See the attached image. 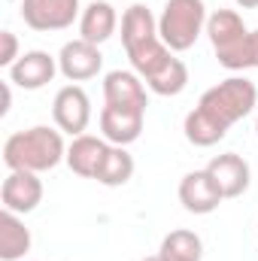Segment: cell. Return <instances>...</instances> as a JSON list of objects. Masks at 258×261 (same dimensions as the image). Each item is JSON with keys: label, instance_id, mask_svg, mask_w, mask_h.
Instances as JSON below:
<instances>
[{"label": "cell", "instance_id": "cb8c5ba5", "mask_svg": "<svg viewBox=\"0 0 258 261\" xmlns=\"http://www.w3.org/2000/svg\"><path fill=\"white\" fill-rule=\"evenodd\" d=\"M240 9H258V0H234Z\"/></svg>", "mask_w": 258, "mask_h": 261}, {"label": "cell", "instance_id": "ba28073f", "mask_svg": "<svg viewBox=\"0 0 258 261\" xmlns=\"http://www.w3.org/2000/svg\"><path fill=\"white\" fill-rule=\"evenodd\" d=\"M104 67V55H100V46L88 43V40H70L61 46L58 52V70L67 82H85V79H94Z\"/></svg>", "mask_w": 258, "mask_h": 261}, {"label": "cell", "instance_id": "8992f818", "mask_svg": "<svg viewBox=\"0 0 258 261\" xmlns=\"http://www.w3.org/2000/svg\"><path fill=\"white\" fill-rule=\"evenodd\" d=\"M52 119L58 130H64L70 137L85 134L88 122H91V100L82 91V85H64L58 88L55 100H52Z\"/></svg>", "mask_w": 258, "mask_h": 261}, {"label": "cell", "instance_id": "9c48e42d", "mask_svg": "<svg viewBox=\"0 0 258 261\" xmlns=\"http://www.w3.org/2000/svg\"><path fill=\"white\" fill-rule=\"evenodd\" d=\"M143 122H146V110L107 103L100 110V137L113 146H131L140 140Z\"/></svg>", "mask_w": 258, "mask_h": 261}, {"label": "cell", "instance_id": "6da1fadb", "mask_svg": "<svg viewBox=\"0 0 258 261\" xmlns=\"http://www.w3.org/2000/svg\"><path fill=\"white\" fill-rule=\"evenodd\" d=\"M255 107H258L255 82H249L246 76H228L225 82L207 88L200 94L197 107L186 116V122H183L186 140L197 149H210L219 140H225L231 125L252 116Z\"/></svg>", "mask_w": 258, "mask_h": 261}, {"label": "cell", "instance_id": "2e32d148", "mask_svg": "<svg viewBox=\"0 0 258 261\" xmlns=\"http://www.w3.org/2000/svg\"><path fill=\"white\" fill-rule=\"evenodd\" d=\"M203 34L210 37L213 49L222 52V49L234 46L237 40H243V37L249 34V28L243 24L240 12H234V9H216V12L207 18V31H203Z\"/></svg>", "mask_w": 258, "mask_h": 261}, {"label": "cell", "instance_id": "603a6c76", "mask_svg": "<svg viewBox=\"0 0 258 261\" xmlns=\"http://www.w3.org/2000/svg\"><path fill=\"white\" fill-rule=\"evenodd\" d=\"M9 103H12V91H9V82H3V107H0V116L9 113Z\"/></svg>", "mask_w": 258, "mask_h": 261}, {"label": "cell", "instance_id": "7c38bea8", "mask_svg": "<svg viewBox=\"0 0 258 261\" xmlns=\"http://www.w3.org/2000/svg\"><path fill=\"white\" fill-rule=\"evenodd\" d=\"M222 200L225 197L219 192V186L213 182V176L207 173V167L203 170H192V173L183 176V182H179V203L189 213H194V216H210V213L219 210Z\"/></svg>", "mask_w": 258, "mask_h": 261}, {"label": "cell", "instance_id": "5bb4252c", "mask_svg": "<svg viewBox=\"0 0 258 261\" xmlns=\"http://www.w3.org/2000/svg\"><path fill=\"white\" fill-rule=\"evenodd\" d=\"M104 100L116 107H137V110L149 107L146 85L134 70H113L104 76Z\"/></svg>", "mask_w": 258, "mask_h": 261}, {"label": "cell", "instance_id": "52a82bcc", "mask_svg": "<svg viewBox=\"0 0 258 261\" xmlns=\"http://www.w3.org/2000/svg\"><path fill=\"white\" fill-rule=\"evenodd\" d=\"M0 203L9 213L28 216L43 203V179L31 170H9V176L0 186Z\"/></svg>", "mask_w": 258, "mask_h": 261}, {"label": "cell", "instance_id": "9a60e30c", "mask_svg": "<svg viewBox=\"0 0 258 261\" xmlns=\"http://www.w3.org/2000/svg\"><path fill=\"white\" fill-rule=\"evenodd\" d=\"M119 28V15H116V6L107 3V0H91L82 15H79V40H88L94 46L107 43Z\"/></svg>", "mask_w": 258, "mask_h": 261}, {"label": "cell", "instance_id": "484cf974", "mask_svg": "<svg viewBox=\"0 0 258 261\" xmlns=\"http://www.w3.org/2000/svg\"><path fill=\"white\" fill-rule=\"evenodd\" d=\"M255 134H258V116H255Z\"/></svg>", "mask_w": 258, "mask_h": 261}, {"label": "cell", "instance_id": "ac0fdd59", "mask_svg": "<svg viewBox=\"0 0 258 261\" xmlns=\"http://www.w3.org/2000/svg\"><path fill=\"white\" fill-rule=\"evenodd\" d=\"M158 255L164 261H200L203 258V240L189 228H176L161 240Z\"/></svg>", "mask_w": 258, "mask_h": 261}, {"label": "cell", "instance_id": "7a4b0ae2", "mask_svg": "<svg viewBox=\"0 0 258 261\" xmlns=\"http://www.w3.org/2000/svg\"><path fill=\"white\" fill-rule=\"evenodd\" d=\"M122 46L131 61V70L143 82L173 58V52L158 37V18L143 3H131L122 15Z\"/></svg>", "mask_w": 258, "mask_h": 261}, {"label": "cell", "instance_id": "3957f363", "mask_svg": "<svg viewBox=\"0 0 258 261\" xmlns=\"http://www.w3.org/2000/svg\"><path fill=\"white\" fill-rule=\"evenodd\" d=\"M67 158V146L61 130L49 125H34L28 130H15L3 143V164L9 170H31L46 173L55 170Z\"/></svg>", "mask_w": 258, "mask_h": 261}, {"label": "cell", "instance_id": "5b68a950", "mask_svg": "<svg viewBox=\"0 0 258 261\" xmlns=\"http://www.w3.org/2000/svg\"><path fill=\"white\" fill-rule=\"evenodd\" d=\"M79 15V0H21V21L37 34L67 31Z\"/></svg>", "mask_w": 258, "mask_h": 261}, {"label": "cell", "instance_id": "ffe728a7", "mask_svg": "<svg viewBox=\"0 0 258 261\" xmlns=\"http://www.w3.org/2000/svg\"><path fill=\"white\" fill-rule=\"evenodd\" d=\"M131 176H134V158H131L128 146H110L107 161L100 164L94 179L107 189H119V186L131 182Z\"/></svg>", "mask_w": 258, "mask_h": 261}, {"label": "cell", "instance_id": "d4e9b609", "mask_svg": "<svg viewBox=\"0 0 258 261\" xmlns=\"http://www.w3.org/2000/svg\"><path fill=\"white\" fill-rule=\"evenodd\" d=\"M143 261H164L161 255H149V258H143Z\"/></svg>", "mask_w": 258, "mask_h": 261}, {"label": "cell", "instance_id": "277c9868", "mask_svg": "<svg viewBox=\"0 0 258 261\" xmlns=\"http://www.w3.org/2000/svg\"><path fill=\"white\" fill-rule=\"evenodd\" d=\"M207 18L203 0H167L158 15V37L170 52H186L207 31Z\"/></svg>", "mask_w": 258, "mask_h": 261}, {"label": "cell", "instance_id": "8fae6325", "mask_svg": "<svg viewBox=\"0 0 258 261\" xmlns=\"http://www.w3.org/2000/svg\"><path fill=\"white\" fill-rule=\"evenodd\" d=\"M207 173L213 176V182L219 186L222 197H240L246 195L249 182H252V170H249V161L240 158L237 152H225V155H216L210 164H207Z\"/></svg>", "mask_w": 258, "mask_h": 261}, {"label": "cell", "instance_id": "30bf717a", "mask_svg": "<svg viewBox=\"0 0 258 261\" xmlns=\"http://www.w3.org/2000/svg\"><path fill=\"white\" fill-rule=\"evenodd\" d=\"M9 73V82L12 85H18V88H24V91H40V88H46L52 79H55V73H61L58 70V58H52L49 52H43V49H31V52H24L15 64L6 70Z\"/></svg>", "mask_w": 258, "mask_h": 261}, {"label": "cell", "instance_id": "d6986e66", "mask_svg": "<svg viewBox=\"0 0 258 261\" xmlns=\"http://www.w3.org/2000/svg\"><path fill=\"white\" fill-rule=\"evenodd\" d=\"M186 85H189V67L183 64L176 55L161 67L155 76L146 79V88L152 94H158V97H176V94L186 91Z\"/></svg>", "mask_w": 258, "mask_h": 261}, {"label": "cell", "instance_id": "4fadbf2b", "mask_svg": "<svg viewBox=\"0 0 258 261\" xmlns=\"http://www.w3.org/2000/svg\"><path fill=\"white\" fill-rule=\"evenodd\" d=\"M113 143H107L104 137H94V134H79L73 137V143L67 146V167L82 176V179H94L100 164L107 161V152H110Z\"/></svg>", "mask_w": 258, "mask_h": 261}, {"label": "cell", "instance_id": "44dd1931", "mask_svg": "<svg viewBox=\"0 0 258 261\" xmlns=\"http://www.w3.org/2000/svg\"><path fill=\"white\" fill-rule=\"evenodd\" d=\"M216 61L225 70H231V73H237V70H258V31H249L234 46L216 52Z\"/></svg>", "mask_w": 258, "mask_h": 261}, {"label": "cell", "instance_id": "e0dca14e", "mask_svg": "<svg viewBox=\"0 0 258 261\" xmlns=\"http://www.w3.org/2000/svg\"><path fill=\"white\" fill-rule=\"evenodd\" d=\"M31 252V231L18 219V213L3 210L0 213V258L3 261H21Z\"/></svg>", "mask_w": 258, "mask_h": 261}, {"label": "cell", "instance_id": "7402d4cb", "mask_svg": "<svg viewBox=\"0 0 258 261\" xmlns=\"http://www.w3.org/2000/svg\"><path fill=\"white\" fill-rule=\"evenodd\" d=\"M0 43H3V49H0V67L9 70V67L21 58V55H18V37H15L12 31H3V34H0Z\"/></svg>", "mask_w": 258, "mask_h": 261}]
</instances>
